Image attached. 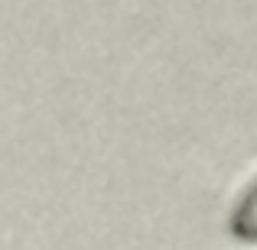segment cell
I'll return each mask as SVG.
<instances>
[{
	"label": "cell",
	"mask_w": 257,
	"mask_h": 250,
	"mask_svg": "<svg viewBox=\"0 0 257 250\" xmlns=\"http://www.w3.org/2000/svg\"><path fill=\"white\" fill-rule=\"evenodd\" d=\"M228 227H231L234 237L254 240L257 244V166H254V172L238 185V192H234Z\"/></svg>",
	"instance_id": "1"
}]
</instances>
